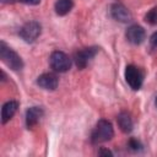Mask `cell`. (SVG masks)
I'll list each match as a JSON object with an SVG mask.
<instances>
[{"label": "cell", "mask_w": 157, "mask_h": 157, "mask_svg": "<svg viewBox=\"0 0 157 157\" xmlns=\"http://www.w3.org/2000/svg\"><path fill=\"white\" fill-rule=\"evenodd\" d=\"M113 136H114V129H113L112 123L107 119H101L97 121L96 128L92 131L91 142L94 145L107 142V141L112 140Z\"/></svg>", "instance_id": "cell-1"}, {"label": "cell", "mask_w": 157, "mask_h": 157, "mask_svg": "<svg viewBox=\"0 0 157 157\" xmlns=\"http://www.w3.org/2000/svg\"><path fill=\"white\" fill-rule=\"evenodd\" d=\"M72 7H74V1L72 0H56L55 1V5H54L55 12L59 16L67 15L71 11Z\"/></svg>", "instance_id": "cell-13"}, {"label": "cell", "mask_w": 157, "mask_h": 157, "mask_svg": "<svg viewBox=\"0 0 157 157\" xmlns=\"http://www.w3.org/2000/svg\"><path fill=\"white\" fill-rule=\"evenodd\" d=\"M145 21L152 26L157 25V7L151 9L146 15H145Z\"/></svg>", "instance_id": "cell-14"}, {"label": "cell", "mask_w": 157, "mask_h": 157, "mask_svg": "<svg viewBox=\"0 0 157 157\" xmlns=\"http://www.w3.org/2000/svg\"><path fill=\"white\" fill-rule=\"evenodd\" d=\"M97 53H98L97 47H87V48H83L81 50H77L75 53V56H74L76 66L78 69H85L88 65V63L96 56Z\"/></svg>", "instance_id": "cell-5"}, {"label": "cell", "mask_w": 157, "mask_h": 157, "mask_svg": "<svg viewBox=\"0 0 157 157\" xmlns=\"http://www.w3.org/2000/svg\"><path fill=\"white\" fill-rule=\"evenodd\" d=\"M150 42H151L152 47H157V32H155V33L150 37Z\"/></svg>", "instance_id": "cell-16"}, {"label": "cell", "mask_w": 157, "mask_h": 157, "mask_svg": "<svg viewBox=\"0 0 157 157\" xmlns=\"http://www.w3.org/2000/svg\"><path fill=\"white\" fill-rule=\"evenodd\" d=\"M15 0H1V2H6V4H9V2H13Z\"/></svg>", "instance_id": "cell-19"}, {"label": "cell", "mask_w": 157, "mask_h": 157, "mask_svg": "<svg viewBox=\"0 0 157 157\" xmlns=\"http://www.w3.org/2000/svg\"><path fill=\"white\" fill-rule=\"evenodd\" d=\"M0 58L11 70L17 71L23 67V61L21 56L15 50H12L10 47H7L5 42L0 43Z\"/></svg>", "instance_id": "cell-2"}, {"label": "cell", "mask_w": 157, "mask_h": 157, "mask_svg": "<svg viewBox=\"0 0 157 157\" xmlns=\"http://www.w3.org/2000/svg\"><path fill=\"white\" fill-rule=\"evenodd\" d=\"M125 80L132 90L137 91L142 86L144 76H142L141 71L139 70V67H136L135 65H128L125 69Z\"/></svg>", "instance_id": "cell-6"}, {"label": "cell", "mask_w": 157, "mask_h": 157, "mask_svg": "<svg viewBox=\"0 0 157 157\" xmlns=\"http://www.w3.org/2000/svg\"><path fill=\"white\" fill-rule=\"evenodd\" d=\"M155 104H156V107H157V97H156V99H155Z\"/></svg>", "instance_id": "cell-20"}, {"label": "cell", "mask_w": 157, "mask_h": 157, "mask_svg": "<svg viewBox=\"0 0 157 157\" xmlns=\"http://www.w3.org/2000/svg\"><path fill=\"white\" fill-rule=\"evenodd\" d=\"M110 15L114 20L126 23L129 21H131V13L128 10V7H125L123 4L120 2H115L110 6Z\"/></svg>", "instance_id": "cell-8"}, {"label": "cell", "mask_w": 157, "mask_h": 157, "mask_svg": "<svg viewBox=\"0 0 157 157\" xmlns=\"http://www.w3.org/2000/svg\"><path fill=\"white\" fill-rule=\"evenodd\" d=\"M98 155H101V156H103V155H104V156H112L113 153H112L109 150H105V148H101V150L98 151Z\"/></svg>", "instance_id": "cell-18"}, {"label": "cell", "mask_w": 157, "mask_h": 157, "mask_svg": "<svg viewBox=\"0 0 157 157\" xmlns=\"http://www.w3.org/2000/svg\"><path fill=\"white\" fill-rule=\"evenodd\" d=\"M128 147H129V150H131V151H134V152H139V151L142 150L141 142H140L139 140L134 139V137H131V139L128 141Z\"/></svg>", "instance_id": "cell-15"}, {"label": "cell", "mask_w": 157, "mask_h": 157, "mask_svg": "<svg viewBox=\"0 0 157 157\" xmlns=\"http://www.w3.org/2000/svg\"><path fill=\"white\" fill-rule=\"evenodd\" d=\"M20 1L27 5H38L40 2V0H20Z\"/></svg>", "instance_id": "cell-17"}, {"label": "cell", "mask_w": 157, "mask_h": 157, "mask_svg": "<svg viewBox=\"0 0 157 157\" xmlns=\"http://www.w3.org/2000/svg\"><path fill=\"white\" fill-rule=\"evenodd\" d=\"M40 33H42V26L37 21H29L25 23L18 32L20 37L27 43H33L40 36Z\"/></svg>", "instance_id": "cell-4"}, {"label": "cell", "mask_w": 157, "mask_h": 157, "mask_svg": "<svg viewBox=\"0 0 157 157\" xmlns=\"http://www.w3.org/2000/svg\"><path fill=\"white\" fill-rule=\"evenodd\" d=\"M125 37L131 44L137 45V44H141L144 42V39L146 38V32L141 26L131 25V26L128 27V29L125 32Z\"/></svg>", "instance_id": "cell-7"}, {"label": "cell", "mask_w": 157, "mask_h": 157, "mask_svg": "<svg viewBox=\"0 0 157 157\" xmlns=\"http://www.w3.org/2000/svg\"><path fill=\"white\" fill-rule=\"evenodd\" d=\"M37 85L43 90L54 91L59 85V80H58L56 75H54L52 72H47V74H42L40 76H38Z\"/></svg>", "instance_id": "cell-9"}, {"label": "cell", "mask_w": 157, "mask_h": 157, "mask_svg": "<svg viewBox=\"0 0 157 157\" xmlns=\"http://www.w3.org/2000/svg\"><path fill=\"white\" fill-rule=\"evenodd\" d=\"M50 67L56 72H66L71 67V59L67 54L60 50H55L50 54L49 58Z\"/></svg>", "instance_id": "cell-3"}, {"label": "cell", "mask_w": 157, "mask_h": 157, "mask_svg": "<svg viewBox=\"0 0 157 157\" xmlns=\"http://www.w3.org/2000/svg\"><path fill=\"white\" fill-rule=\"evenodd\" d=\"M18 102L17 101H9L6 102L1 108V123L6 124L17 112Z\"/></svg>", "instance_id": "cell-11"}, {"label": "cell", "mask_w": 157, "mask_h": 157, "mask_svg": "<svg viewBox=\"0 0 157 157\" xmlns=\"http://www.w3.org/2000/svg\"><path fill=\"white\" fill-rule=\"evenodd\" d=\"M44 110L42 107H31L26 112V125L28 129H32L34 125L38 124L40 118L43 117Z\"/></svg>", "instance_id": "cell-10"}, {"label": "cell", "mask_w": 157, "mask_h": 157, "mask_svg": "<svg viewBox=\"0 0 157 157\" xmlns=\"http://www.w3.org/2000/svg\"><path fill=\"white\" fill-rule=\"evenodd\" d=\"M117 121H118V125L120 128V130L125 134L128 132H131L132 131V128H134V123H132V119L130 117L129 113L126 112H120L117 117Z\"/></svg>", "instance_id": "cell-12"}]
</instances>
